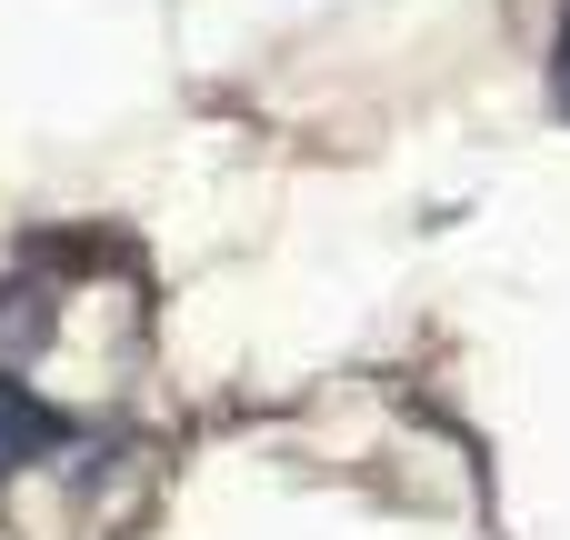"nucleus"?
<instances>
[{
	"instance_id": "1",
	"label": "nucleus",
	"mask_w": 570,
	"mask_h": 540,
	"mask_svg": "<svg viewBox=\"0 0 570 540\" xmlns=\"http://www.w3.org/2000/svg\"><path fill=\"white\" fill-rule=\"evenodd\" d=\"M60 441H70V421H60L50 401H30V391H20V381L0 371V481H10L20 461H40V451H60Z\"/></svg>"
},
{
	"instance_id": "2",
	"label": "nucleus",
	"mask_w": 570,
	"mask_h": 540,
	"mask_svg": "<svg viewBox=\"0 0 570 540\" xmlns=\"http://www.w3.org/2000/svg\"><path fill=\"white\" fill-rule=\"evenodd\" d=\"M50 321H60V301H50L40 281H10V291H0V351H10V361H20V351H40V341H50Z\"/></svg>"
},
{
	"instance_id": "3",
	"label": "nucleus",
	"mask_w": 570,
	"mask_h": 540,
	"mask_svg": "<svg viewBox=\"0 0 570 540\" xmlns=\"http://www.w3.org/2000/svg\"><path fill=\"white\" fill-rule=\"evenodd\" d=\"M551 70H561V100H570V20H561V60H551Z\"/></svg>"
}]
</instances>
